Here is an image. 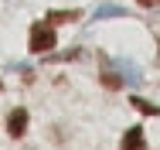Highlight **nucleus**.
I'll return each instance as SVG.
<instances>
[{"label": "nucleus", "mask_w": 160, "mask_h": 150, "mask_svg": "<svg viewBox=\"0 0 160 150\" xmlns=\"http://www.w3.org/2000/svg\"><path fill=\"white\" fill-rule=\"evenodd\" d=\"M58 41H55V28L44 21V24H34L31 28V51L34 55H44V51H51Z\"/></svg>", "instance_id": "nucleus-1"}, {"label": "nucleus", "mask_w": 160, "mask_h": 150, "mask_svg": "<svg viewBox=\"0 0 160 150\" xmlns=\"http://www.w3.org/2000/svg\"><path fill=\"white\" fill-rule=\"evenodd\" d=\"M28 109H10V116H7V133L17 140V137H24L28 133Z\"/></svg>", "instance_id": "nucleus-2"}, {"label": "nucleus", "mask_w": 160, "mask_h": 150, "mask_svg": "<svg viewBox=\"0 0 160 150\" xmlns=\"http://www.w3.org/2000/svg\"><path fill=\"white\" fill-rule=\"evenodd\" d=\"M123 150H147V140H143V126H133L123 137Z\"/></svg>", "instance_id": "nucleus-3"}, {"label": "nucleus", "mask_w": 160, "mask_h": 150, "mask_svg": "<svg viewBox=\"0 0 160 150\" xmlns=\"http://www.w3.org/2000/svg\"><path fill=\"white\" fill-rule=\"evenodd\" d=\"M78 17H82L78 10H51V14H48V24L55 28V24H68V21H78Z\"/></svg>", "instance_id": "nucleus-4"}, {"label": "nucleus", "mask_w": 160, "mask_h": 150, "mask_svg": "<svg viewBox=\"0 0 160 150\" xmlns=\"http://www.w3.org/2000/svg\"><path fill=\"white\" fill-rule=\"evenodd\" d=\"M133 106H136L140 113H147V116H160V106L147 102V99H140V96H133Z\"/></svg>", "instance_id": "nucleus-5"}, {"label": "nucleus", "mask_w": 160, "mask_h": 150, "mask_svg": "<svg viewBox=\"0 0 160 150\" xmlns=\"http://www.w3.org/2000/svg\"><path fill=\"white\" fill-rule=\"evenodd\" d=\"M102 85H109V89H119V85H123V79H119L116 72H109V68H102Z\"/></svg>", "instance_id": "nucleus-6"}, {"label": "nucleus", "mask_w": 160, "mask_h": 150, "mask_svg": "<svg viewBox=\"0 0 160 150\" xmlns=\"http://www.w3.org/2000/svg\"><path fill=\"white\" fill-rule=\"evenodd\" d=\"M136 3H140V7H157L160 0H136Z\"/></svg>", "instance_id": "nucleus-7"}]
</instances>
